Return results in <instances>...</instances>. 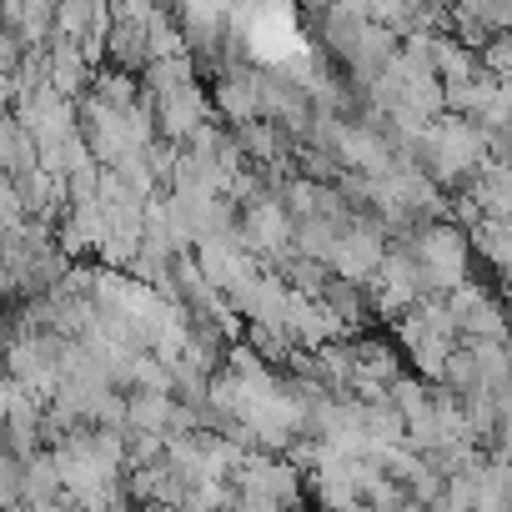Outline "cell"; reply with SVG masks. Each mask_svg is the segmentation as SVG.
<instances>
[{"label": "cell", "instance_id": "obj_1", "mask_svg": "<svg viewBox=\"0 0 512 512\" xmlns=\"http://www.w3.org/2000/svg\"><path fill=\"white\" fill-rule=\"evenodd\" d=\"M412 256H417V267H422V287H437L447 297L457 287H467L462 282L467 277V236L457 226H427L422 241L412 246Z\"/></svg>", "mask_w": 512, "mask_h": 512}, {"label": "cell", "instance_id": "obj_2", "mask_svg": "<svg viewBox=\"0 0 512 512\" xmlns=\"http://www.w3.org/2000/svg\"><path fill=\"white\" fill-rule=\"evenodd\" d=\"M241 246L246 251H256V256H272V251H282L287 241H292V221H287V211H282V201H267V196H256L251 206H246V216H241Z\"/></svg>", "mask_w": 512, "mask_h": 512}, {"label": "cell", "instance_id": "obj_3", "mask_svg": "<svg viewBox=\"0 0 512 512\" xmlns=\"http://www.w3.org/2000/svg\"><path fill=\"white\" fill-rule=\"evenodd\" d=\"M382 262H387V251H382V236L367 226H352V231H342V241H337V251H332V267H337V277L342 282H357L362 287V277H377L382 272Z\"/></svg>", "mask_w": 512, "mask_h": 512}]
</instances>
